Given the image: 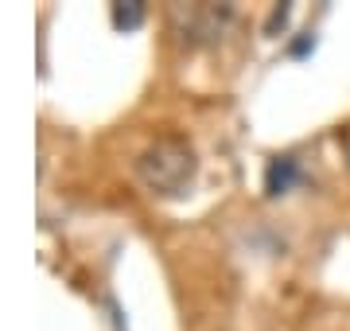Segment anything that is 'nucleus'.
<instances>
[{
    "instance_id": "nucleus-4",
    "label": "nucleus",
    "mask_w": 350,
    "mask_h": 331,
    "mask_svg": "<svg viewBox=\"0 0 350 331\" xmlns=\"http://www.w3.org/2000/svg\"><path fill=\"white\" fill-rule=\"evenodd\" d=\"M140 20H144V4H137V0H129V4H113V24L117 27L133 31V27H140Z\"/></svg>"
},
{
    "instance_id": "nucleus-5",
    "label": "nucleus",
    "mask_w": 350,
    "mask_h": 331,
    "mask_svg": "<svg viewBox=\"0 0 350 331\" xmlns=\"http://www.w3.org/2000/svg\"><path fill=\"white\" fill-rule=\"evenodd\" d=\"M347 156H350V133H347Z\"/></svg>"
},
{
    "instance_id": "nucleus-3",
    "label": "nucleus",
    "mask_w": 350,
    "mask_h": 331,
    "mask_svg": "<svg viewBox=\"0 0 350 331\" xmlns=\"http://www.w3.org/2000/svg\"><path fill=\"white\" fill-rule=\"evenodd\" d=\"M296 179H300V160L296 156H276L273 164H269V172H265V191L284 195Z\"/></svg>"
},
{
    "instance_id": "nucleus-1",
    "label": "nucleus",
    "mask_w": 350,
    "mask_h": 331,
    "mask_svg": "<svg viewBox=\"0 0 350 331\" xmlns=\"http://www.w3.org/2000/svg\"><path fill=\"white\" fill-rule=\"evenodd\" d=\"M137 176L156 195H179L195 179V148L183 137H160L137 156Z\"/></svg>"
},
{
    "instance_id": "nucleus-2",
    "label": "nucleus",
    "mask_w": 350,
    "mask_h": 331,
    "mask_svg": "<svg viewBox=\"0 0 350 331\" xmlns=\"http://www.w3.org/2000/svg\"><path fill=\"white\" fill-rule=\"evenodd\" d=\"M230 16H234L230 4H222V8L218 4H187V8H175V24L187 43H211L226 31Z\"/></svg>"
}]
</instances>
